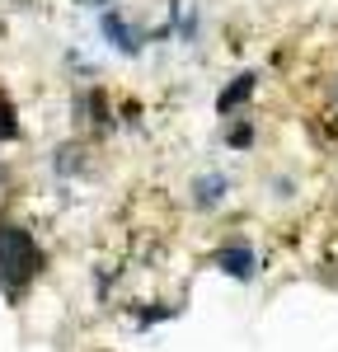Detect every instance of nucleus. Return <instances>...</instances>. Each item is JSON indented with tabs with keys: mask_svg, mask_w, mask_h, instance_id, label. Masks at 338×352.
<instances>
[{
	"mask_svg": "<svg viewBox=\"0 0 338 352\" xmlns=\"http://www.w3.org/2000/svg\"><path fill=\"white\" fill-rule=\"evenodd\" d=\"M33 263H38L33 240H28L24 230H14V226H0V282L10 292H19L28 277H33Z\"/></svg>",
	"mask_w": 338,
	"mask_h": 352,
	"instance_id": "1",
	"label": "nucleus"
}]
</instances>
